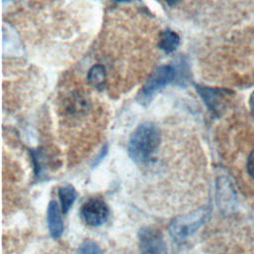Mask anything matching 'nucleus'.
<instances>
[{
	"instance_id": "11",
	"label": "nucleus",
	"mask_w": 254,
	"mask_h": 254,
	"mask_svg": "<svg viewBox=\"0 0 254 254\" xmlns=\"http://www.w3.org/2000/svg\"><path fill=\"white\" fill-rule=\"evenodd\" d=\"M87 106H88V102L86 98L83 97L82 94L77 93L72 96L70 102L68 103L67 110L69 113L73 115H79L85 112V110L87 109Z\"/></svg>"
},
{
	"instance_id": "13",
	"label": "nucleus",
	"mask_w": 254,
	"mask_h": 254,
	"mask_svg": "<svg viewBox=\"0 0 254 254\" xmlns=\"http://www.w3.org/2000/svg\"><path fill=\"white\" fill-rule=\"evenodd\" d=\"M247 172L254 179V151H252L247 160Z\"/></svg>"
},
{
	"instance_id": "12",
	"label": "nucleus",
	"mask_w": 254,
	"mask_h": 254,
	"mask_svg": "<svg viewBox=\"0 0 254 254\" xmlns=\"http://www.w3.org/2000/svg\"><path fill=\"white\" fill-rule=\"evenodd\" d=\"M77 254H103V252L96 242L87 239L80 244Z\"/></svg>"
},
{
	"instance_id": "10",
	"label": "nucleus",
	"mask_w": 254,
	"mask_h": 254,
	"mask_svg": "<svg viewBox=\"0 0 254 254\" xmlns=\"http://www.w3.org/2000/svg\"><path fill=\"white\" fill-rule=\"evenodd\" d=\"M59 198L61 201L62 211L66 213L76 198V190L71 185H65L59 189Z\"/></svg>"
},
{
	"instance_id": "6",
	"label": "nucleus",
	"mask_w": 254,
	"mask_h": 254,
	"mask_svg": "<svg viewBox=\"0 0 254 254\" xmlns=\"http://www.w3.org/2000/svg\"><path fill=\"white\" fill-rule=\"evenodd\" d=\"M81 218L85 223L91 226L103 224L109 216L107 204L99 198H90L86 200L80 208Z\"/></svg>"
},
{
	"instance_id": "2",
	"label": "nucleus",
	"mask_w": 254,
	"mask_h": 254,
	"mask_svg": "<svg viewBox=\"0 0 254 254\" xmlns=\"http://www.w3.org/2000/svg\"><path fill=\"white\" fill-rule=\"evenodd\" d=\"M178 77V70L171 64L160 65L154 69L143 84L137 99L143 105L149 104L152 98Z\"/></svg>"
},
{
	"instance_id": "4",
	"label": "nucleus",
	"mask_w": 254,
	"mask_h": 254,
	"mask_svg": "<svg viewBox=\"0 0 254 254\" xmlns=\"http://www.w3.org/2000/svg\"><path fill=\"white\" fill-rule=\"evenodd\" d=\"M194 87L207 108L216 116H220L226 110L234 95L232 90L226 88L200 84H194Z\"/></svg>"
},
{
	"instance_id": "14",
	"label": "nucleus",
	"mask_w": 254,
	"mask_h": 254,
	"mask_svg": "<svg viewBox=\"0 0 254 254\" xmlns=\"http://www.w3.org/2000/svg\"><path fill=\"white\" fill-rule=\"evenodd\" d=\"M249 107H250L252 113L254 114V91L252 92V94L250 95V98H249Z\"/></svg>"
},
{
	"instance_id": "3",
	"label": "nucleus",
	"mask_w": 254,
	"mask_h": 254,
	"mask_svg": "<svg viewBox=\"0 0 254 254\" xmlns=\"http://www.w3.org/2000/svg\"><path fill=\"white\" fill-rule=\"evenodd\" d=\"M208 213V207L203 206L175 217L169 226L170 234L177 241H183L189 238L204 223Z\"/></svg>"
},
{
	"instance_id": "9",
	"label": "nucleus",
	"mask_w": 254,
	"mask_h": 254,
	"mask_svg": "<svg viewBox=\"0 0 254 254\" xmlns=\"http://www.w3.org/2000/svg\"><path fill=\"white\" fill-rule=\"evenodd\" d=\"M87 81L92 87L96 89H102L106 83L105 67L99 64L92 65L87 72Z\"/></svg>"
},
{
	"instance_id": "1",
	"label": "nucleus",
	"mask_w": 254,
	"mask_h": 254,
	"mask_svg": "<svg viewBox=\"0 0 254 254\" xmlns=\"http://www.w3.org/2000/svg\"><path fill=\"white\" fill-rule=\"evenodd\" d=\"M160 142L161 134L158 127L152 122L141 123L130 136L128 155L135 163L146 164L157 153Z\"/></svg>"
},
{
	"instance_id": "8",
	"label": "nucleus",
	"mask_w": 254,
	"mask_h": 254,
	"mask_svg": "<svg viewBox=\"0 0 254 254\" xmlns=\"http://www.w3.org/2000/svg\"><path fill=\"white\" fill-rule=\"evenodd\" d=\"M180 45V36L177 32L166 29L159 34L158 47L166 54H171L177 50Z\"/></svg>"
},
{
	"instance_id": "15",
	"label": "nucleus",
	"mask_w": 254,
	"mask_h": 254,
	"mask_svg": "<svg viewBox=\"0 0 254 254\" xmlns=\"http://www.w3.org/2000/svg\"><path fill=\"white\" fill-rule=\"evenodd\" d=\"M168 5H170V6H174V5H176L177 3H179L180 2V0H164Z\"/></svg>"
},
{
	"instance_id": "7",
	"label": "nucleus",
	"mask_w": 254,
	"mask_h": 254,
	"mask_svg": "<svg viewBox=\"0 0 254 254\" xmlns=\"http://www.w3.org/2000/svg\"><path fill=\"white\" fill-rule=\"evenodd\" d=\"M47 221L49 231L53 238L58 239L61 237L64 230V223L62 214L58 203L54 200L50 201L47 209Z\"/></svg>"
},
{
	"instance_id": "5",
	"label": "nucleus",
	"mask_w": 254,
	"mask_h": 254,
	"mask_svg": "<svg viewBox=\"0 0 254 254\" xmlns=\"http://www.w3.org/2000/svg\"><path fill=\"white\" fill-rule=\"evenodd\" d=\"M140 254H168V248L162 233L151 226L143 227L139 232Z\"/></svg>"
}]
</instances>
